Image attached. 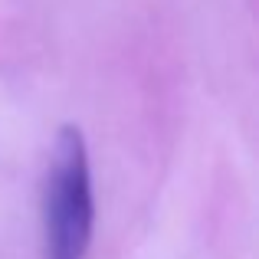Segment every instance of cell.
Returning <instances> with one entry per match:
<instances>
[{"label":"cell","instance_id":"1","mask_svg":"<svg viewBox=\"0 0 259 259\" xmlns=\"http://www.w3.org/2000/svg\"><path fill=\"white\" fill-rule=\"evenodd\" d=\"M95 233V194L89 145L79 125H63L53 145L43 190L46 259H85Z\"/></svg>","mask_w":259,"mask_h":259}]
</instances>
